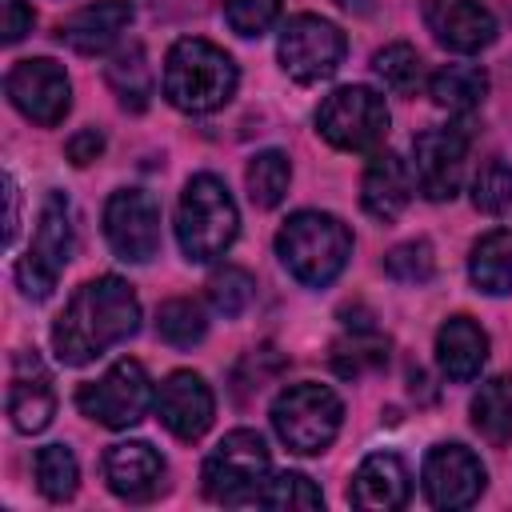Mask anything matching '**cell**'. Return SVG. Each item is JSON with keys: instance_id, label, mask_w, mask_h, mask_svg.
I'll list each match as a JSON object with an SVG mask.
<instances>
[{"instance_id": "cell-41", "label": "cell", "mask_w": 512, "mask_h": 512, "mask_svg": "<svg viewBox=\"0 0 512 512\" xmlns=\"http://www.w3.org/2000/svg\"><path fill=\"white\" fill-rule=\"evenodd\" d=\"M340 8H364V0H336Z\"/></svg>"}, {"instance_id": "cell-29", "label": "cell", "mask_w": 512, "mask_h": 512, "mask_svg": "<svg viewBox=\"0 0 512 512\" xmlns=\"http://www.w3.org/2000/svg\"><path fill=\"white\" fill-rule=\"evenodd\" d=\"M208 332V320H204V308L188 296H172L156 308V336L172 348H192L200 344Z\"/></svg>"}, {"instance_id": "cell-25", "label": "cell", "mask_w": 512, "mask_h": 512, "mask_svg": "<svg viewBox=\"0 0 512 512\" xmlns=\"http://www.w3.org/2000/svg\"><path fill=\"white\" fill-rule=\"evenodd\" d=\"M472 428L492 448H504L512 440V380L508 376H492L480 384V392L472 396Z\"/></svg>"}, {"instance_id": "cell-1", "label": "cell", "mask_w": 512, "mask_h": 512, "mask_svg": "<svg viewBox=\"0 0 512 512\" xmlns=\"http://www.w3.org/2000/svg\"><path fill=\"white\" fill-rule=\"evenodd\" d=\"M140 328V300L128 280L96 276L84 280L52 324V348L64 364L80 368L124 344Z\"/></svg>"}, {"instance_id": "cell-15", "label": "cell", "mask_w": 512, "mask_h": 512, "mask_svg": "<svg viewBox=\"0 0 512 512\" xmlns=\"http://www.w3.org/2000/svg\"><path fill=\"white\" fill-rule=\"evenodd\" d=\"M424 24L448 52L472 56L496 40V16L480 0H424Z\"/></svg>"}, {"instance_id": "cell-30", "label": "cell", "mask_w": 512, "mask_h": 512, "mask_svg": "<svg viewBox=\"0 0 512 512\" xmlns=\"http://www.w3.org/2000/svg\"><path fill=\"white\" fill-rule=\"evenodd\" d=\"M380 364H388V336H380L368 324L332 344V368L340 376H364L368 368H380Z\"/></svg>"}, {"instance_id": "cell-28", "label": "cell", "mask_w": 512, "mask_h": 512, "mask_svg": "<svg viewBox=\"0 0 512 512\" xmlns=\"http://www.w3.org/2000/svg\"><path fill=\"white\" fill-rule=\"evenodd\" d=\"M288 180H292V164H288L284 152L268 148V152H256L248 160L244 184H248V196H252L256 208H276L288 196Z\"/></svg>"}, {"instance_id": "cell-17", "label": "cell", "mask_w": 512, "mask_h": 512, "mask_svg": "<svg viewBox=\"0 0 512 512\" xmlns=\"http://www.w3.org/2000/svg\"><path fill=\"white\" fill-rule=\"evenodd\" d=\"M104 480L112 496L144 504L164 488V456L148 440H120L104 452Z\"/></svg>"}, {"instance_id": "cell-6", "label": "cell", "mask_w": 512, "mask_h": 512, "mask_svg": "<svg viewBox=\"0 0 512 512\" xmlns=\"http://www.w3.org/2000/svg\"><path fill=\"white\" fill-rule=\"evenodd\" d=\"M204 496L216 504H256L268 480V444L252 428H232L200 468Z\"/></svg>"}, {"instance_id": "cell-31", "label": "cell", "mask_w": 512, "mask_h": 512, "mask_svg": "<svg viewBox=\"0 0 512 512\" xmlns=\"http://www.w3.org/2000/svg\"><path fill=\"white\" fill-rule=\"evenodd\" d=\"M372 72L380 76V84L396 96H412L420 88V76H424V64H420V52L404 40L396 44H384L376 56H372Z\"/></svg>"}, {"instance_id": "cell-24", "label": "cell", "mask_w": 512, "mask_h": 512, "mask_svg": "<svg viewBox=\"0 0 512 512\" xmlns=\"http://www.w3.org/2000/svg\"><path fill=\"white\" fill-rule=\"evenodd\" d=\"M428 96L448 112H472L488 96V72L480 64H444L440 72H432Z\"/></svg>"}, {"instance_id": "cell-12", "label": "cell", "mask_w": 512, "mask_h": 512, "mask_svg": "<svg viewBox=\"0 0 512 512\" xmlns=\"http://www.w3.org/2000/svg\"><path fill=\"white\" fill-rule=\"evenodd\" d=\"M484 464L472 448L464 444H436L428 448L424 456V468H420V488H424V500L432 508H468L480 500L484 492Z\"/></svg>"}, {"instance_id": "cell-39", "label": "cell", "mask_w": 512, "mask_h": 512, "mask_svg": "<svg viewBox=\"0 0 512 512\" xmlns=\"http://www.w3.org/2000/svg\"><path fill=\"white\" fill-rule=\"evenodd\" d=\"M64 152H68V160H72L76 168H84V164H92V160L104 152V132H100V128H80L76 136H68Z\"/></svg>"}, {"instance_id": "cell-11", "label": "cell", "mask_w": 512, "mask_h": 512, "mask_svg": "<svg viewBox=\"0 0 512 512\" xmlns=\"http://www.w3.org/2000/svg\"><path fill=\"white\" fill-rule=\"evenodd\" d=\"M4 92L16 104V112L28 116L40 128H56L68 116V108H72L68 72L56 60H48V56L16 60L12 72H8V80H4Z\"/></svg>"}, {"instance_id": "cell-18", "label": "cell", "mask_w": 512, "mask_h": 512, "mask_svg": "<svg viewBox=\"0 0 512 512\" xmlns=\"http://www.w3.org/2000/svg\"><path fill=\"white\" fill-rule=\"evenodd\" d=\"M412 192H416V172L408 168V160L400 152H392V148L372 152V160L364 168V180H360L364 212L372 220H380V224H392L412 204Z\"/></svg>"}, {"instance_id": "cell-19", "label": "cell", "mask_w": 512, "mask_h": 512, "mask_svg": "<svg viewBox=\"0 0 512 512\" xmlns=\"http://www.w3.org/2000/svg\"><path fill=\"white\" fill-rule=\"evenodd\" d=\"M132 24V4L128 0H92L64 16L56 24V40L80 56H100L116 44V36Z\"/></svg>"}, {"instance_id": "cell-2", "label": "cell", "mask_w": 512, "mask_h": 512, "mask_svg": "<svg viewBox=\"0 0 512 512\" xmlns=\"http://www.w3.org/2000/svg\"><path fill=\"white\" fill-rule=\"evenodd\" d=\"M236 60L212 40L184 36L164 56V100L188 116H208L236 96Z\"/></svg>"}, {"instance_id": "cell-10", "label": "cell", "mask_w": 512, "mask_h": 512, "mask_svg": "<svg viewBox=\"0 0 512 512\" xmlns=\"http://www.w3.org/2000/svg\"><path fill=\"white\" fill-rule=\"evenodd\" d=\"M104 240L128 264H148L160 252V204L144 188H116L104 204Z\"/></svg>"}, {"instance_id": "cell-26", "label": "cell", "mask_w": 512, "mask_h": 512, "mask_svg": "<svg viewBox=\"0 0 512 512\" xmlns=\"http://www.w3.org/2000/svg\"><path fill=\"white\" fill-rule=\"evenodd\" d=\"M104 80H108V88L120 96L124 108L140 112V108L148 104V96H152V68H148L144 48H140V44L120 48V52L108 60V68H104Z\"/></svg>"}, {"instance_id": "cell-21", "label": "cell", "mask_w": 512, "mask_h": 512, "mask_svg": "<svg viewBox=\"0 0 512 512\" xmlns=\"http://www.w3.org/2000/svg\"><path fill=\"white\" fill-rule=\"evenodd\" d=\"M488 360V332L472 316H448L436 332V364L452 384H468L480 376Z\"/></svg>"}, {"instance_id": "cell-35", "label": "cell", "mask_w": 512, "mask_h": 512, "mask_svg": "<svg viewBox=\"0 0 512 512\" xmlns=\"http://www.w3.org/2000/svg\"><path fill=\"white\" fill-rule=\"evenodd\" d=\"M472 204L488 216L508 212L512 208V164H504V160L484 164L472 180Z\"/></svg>"}, {"instance_id": "cell-3", "label": "cell", "mask_w": 512, "mask_h": 512, "mask_svg": "<svg viewBox=\"0 0 512 512\" xmlns=\"http://www.w3.org/2000/svg\"><path fill=\"white\" fill-rule=\"evenodd\" d=\"M276 256L292 272V280H300L304 288H328L352 256V232L340 216L304 208L280 224Z\"/></svg>"}, {"instance_id": "cell-34", "label": "cell", "mask_w": 512, "mask_h": 512, "mask_svg": "<svg viewBox=\"0 0 512 512\" xmlns=\"http://www.w3.org/2000/svg\"><path fill=\"white\" fill-rule=\"evenodd\" d=\"M384 272L396 284H428L436 272V256L428 240H404L384 256Z\"/></svg>"}, {"instance_id": "cell-13", "label": "cell", "mask_w": 512, "mask_h": 512, "mask_svg": "<svg viewBox=\"0 0 512 512\" xmlns=\"http://www.w3.org/2000/svg\"><path fill=\"white\" fill-rule=\"evenodd\" d=\"M412 172L428 200H452L464 184V160H468V132L464 128H428L412 144Z\"/></svg>"}, {"instance_id": "cell-23", "label": "cell", "mask_w": 512, "mask_h": 512, "mask_svg": "<svg viewBox=\"0 0 512 512\" xmlns=\"http://www.w3.org/2000/svg\"><path fill=\"white\" fill-rule=\"evenodd\" d=\"M468 276L484 296L512 292V228H492L472 244Z\"/></svg>"}, {"instance_id": "cell-4", "label": "cell", "mask_w": 512, "mask_h": 512, "mask_svg": "<svg viewBox=\"0 0 512 512\" xmlns=\"http://www.w3.org/2000/svg\"><path fill=\"white\" fill-rule=\"evenodd\" d=\"M240 232V212L228 192V184L212 172H196L176 204V244L184 260L212 264L220 260Z\"/></svg>"}, {"instance_id": "cell-33", "label": "cell", "mask_w": 512, "mask_h": 512, "mask_svg": "<svg viewBox=\"0 0 512 512\" xmlns=\"http://www.w3.org/2000/svg\"><path fill=\"white\" fill-rule=\"evenodd\" d=\"M256 504L260 508H320L324 496L304 472H276L264 480Z\"/></svg>"}, {"instance_id": "cell-22", "label": "cell", "mask_w": 512, "mask_h": 512, "mask_svg": "<svg viewBox=\"0 0 512 512\" xmlns=\"http://www.w3.org/2000/svg\"><path fill=\"white\" fill-rule=\"evenodd\" d=\"M44 268H52L56 276L64 272V264L72 260L76 252V224H72V208L64 200V192H48L44 208H40V224H36V236H32V248H28Z\"/></svg>"}, {"instance_id": "cell-36", "label": "cell", "mask_w": 512, "mask_h": 512, "mask_svg": "<svg viewBox=\"0 0 512 512\" xmlns=\"http://www.w3.org/2000/svg\"><path fill=\"white\" fill-rule=\"evenodd\" d=\"M280 16V0H224V20L236 36H264Z\"/></svg>"}, {"instance_id": "cell-32", "label": "cell", "mask_w": 512, "mask_h": 512, "mask_svg": "<svg viewBox=\"0 0 512 512\" xmlns=\"http://www.w3.org/2000/svg\"><path fill=\"white\" fill-rule=\"evenodd\" d=\"M252 296H256V280L244 268H236V264H224V268H216L208 276V304L224 320H236L252 304Z\"/></svg>"}, {"instance_id": "cell-37", "label": "cell", "mask_w": 512, "mask_h": 512, "mask_svg": "<svg viewBox=\"0 0 512 512\" xmlns=\"http://www.w3.org/2000/svg\"><path fill=\"white\" fill-rule=\"evenodd\" d=\"M56 272L52 268H44L32 252H24L20 260H16V284H20V292L28 296V300H44V296H52V288H56Z\"/></svg>"}, {"instance_id": "cell-9", "label": "cell", "mask_w": 512, "mask_h": 512, "mask_svg": "<svg viewBox=\"0 0 512 512\" xmlns=\"http://www.w3.org/2000/svg\"><path fill=\"white\" fill-rule=\"evenodd\" d=\"M344 32L324 20V16H312V12H300L292 16L284 28H280V40H276V56H280V68L296 80V84H320L328 76H336L340 60H344Z\"/></svg>"}, {"instance_id": "cell-38", "label": "cell", "mask_w": 512, "mask_h": 512, "mask_svg": "<svg viewBox=\"0 0 512 512\" xmlns=\"http://www.w3.org/2000/svg\"><path fill=\"white\" fill-rule=\"evenodd\" d=\"M0 32H4V44H16V40H24L28 32H32V24H36V16H32V8L24 4V0H0Z\"/></svg>"}, {"instance_id": "cell-5", "label": "cell", "mask_w": 512, "mask_h": 512, "mask_svg": "<svg viewBox=\"0 0 512 512\" xmlns=\"http://www.w3.org/2000/svg\"><path fill=\"white\" fill-rule=\"evenodd\" d=\"M272 428L280 436V444H288L300 456H320L328 452V444L336 440L340 424H344V404L328 384H288L276 400H272Z\"/></svg>"}, {"instance_id": "cell-27", "label": "cell", "mask_w": 512, "mask_h": 512, "mask_svg": "<svg viewBox=\"0 0 512 512\" xmlns=\"http://www.w3.org/2000/svg\"><path fill=\"white\" fill-rule=\"evenodd\" d=\"M32 472H36V488L44 492V500L64 504V500L76 496L80 464H76V456H72L68 444H44V448H36Z\"/></svg>"}, {"instance_id": "cell-40", "label": "cell", "mask_w": 512, "mask_h": 512, "mask_svg": "<svg viewBox=\"0 0 512 512\" xmlns=\"http://www.w3.org/2000/svg\"><path fill=\"white\" fill-rule=\"evenodd\" d=\"M4 196H8V224H4V244H12V240H16V232H20V192H16V180H12V176H4Z\"/></svg>"}, {"instance_id": "cell-16", "label": "cell", "mask_w": 512, "mask_h": 512, "mask_svg": "<svg viewBox=\"0 0 512 512\" xmlns=\"http://www.w3.org/2000/svg\"><path fill=\"white\" fill-rule=\"evenodd\" d=\"M56 416V388L36 352H16L8 380V420L16 432H44Z\"/></svg>"}, {"instance_id": "cell-14", "label": "cell", "mask_w": 512, "mask_h": 512, "mask_svg": "<svg viewBox=\"0 0 512 512\" xmlns=\"http://www.w3.org/2000/svg\"><path fill=\"white\" fill-rule=\"evenodd\" d=\"M156 416H160V424L176 440L192 444V440H200L212 428L216 396H212V388H208V380L200 372L180 368V372L160 380V388H156Z\"/></svg>"}, {"instance_id": "cell-7", "label": "cell", "mask_w": 512, "mask_h": 512, "mask_svg": "<svg viewBox=\"0 0 512 512\" xmlns=\"http://www.w3.org/2000/svg\"><path fill=\"white\" fill-rule=\"evenodd\" d=\"M316 132L336 152H380L388 136V104L368 84H344L316 108Z\"/></svg>"}, {"instance_id": "cell-20", "label": "cell", "mask_w": 512, "mask_h": 512, "mask_svg": "<svg viewBox=\"0 0 512 512\" xmlns=\"http://www.w3.org/2000/svg\"><path fill=\"white\" fill-rule=\"evenodd\" d=\"M408 496H412V476H408V468L396 452L364 456L360 468L352 472V484H348V500L356 508H372V512L404 508Z\"/></svg>"}, {"instance_id": "cell-8", "label": "cell", "mask_w": 512, "mask_h": 512, "mask_svg": "<svg viewBox=\"0 0 512 512\" xmlns=\"http://www.w3.org/2000/svg\"><path fill=\"white\" fill-rule=\"evenodd\" d=\"M76 408L88 420L104 424V428H132L148 416V408H156V392H152V380H148L144 364L124 356L100 380L80 384Z\"/></svg>"}]
</instances>
